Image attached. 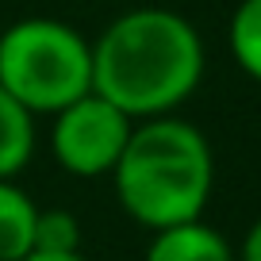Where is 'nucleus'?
I'll use <instances>...</instances> for the list:
<instances>
[{"label":"nucleus","mask_w":261,"mask_h":261,"mask_svg":"<svg viewBox=\"0 0 261 261\" xmlns=\"http://www.w3.org/2000/svg\"><path fill=\"white\" fill-rule=\"evenodd\" d=\"M204 81V39L173 8H130L92 39V92L130 119L173 115Z\"/></svg>","instance_id":"nucleus-1"},{"label":"nucleus","mask_w":261,"mask_h":261,"mask_svg":"<svg viewBox=\"0 0 261 261\" xmlns=\"http://www.w3.org/2000/svg\"><path fill=\"white\" fill-rule=\"evenodd\" d=\"M119 207L146 230L204 219L215 188V158L204 130L177 115L139 119L108 173Z\"/></svg>","instance_id":"nucleus-2"},{"label":"nucleus","mask_w":261,"mask_h":261,"mask_svg":"<svg viewBox=\"0 0 261 261\" xmlns=\"http://www.w3.org/2000/svg\"><path fill=\"white\" fill-rule=\"evenodd\" d=\"M0 89L31 115H54L92 92V42L62 19L31 16L0 35Z\"/></svg>","instance_id":"nucleus-3"},{"label":"nucleus","mask_w":261,"mask_h":261,"mask_svg":"<svg viewBox=\"0 0 261 261\" xmlns=\"http://www.w3.org/2000/svg\"><path fill=\"white\" fill-rule=\"evenodd\" d=\"M135 123L123 108L104 100L100 92H85L73 104L54 112L50 150L58 165L73 177H108L127 146Z\"/></svg>","instance_id":"nucleus-4"},{"label":"nucleus","mask_w":261,"mask_h":261,"mask_svg":"<svg viewBox=\"0 0 261 261\" xmlns=\"http://www.w3.org/2000/svg\"><path fill=\"white\" fill-rule=\"evenodd\" d=\"M142 261H238V257L234 246L215 227H207L204 219H188L154 230Z\"/></svg>","instance_id":"nucleus-5"},{"label":"nucleus","mask_w":261,"mask_h":261,"mask_svg":"<svg viewBox=\"0 0 261 261\" xmlns=\"http://www.w3.org/2000/svg\"><path fill=\"white\" fill-rule=\"evenodd\" d=\"M39 204L16 185L0 180V261H19L35 250Z\"/></svg>","instance_id":"nucleus-6"},{"label":"nucleus","mask_w":261,"mask_h":261,"mask_svg":"<svg viewBox=\"0 0 261 261\" xmlns=\"http://www.w3.org/2000/svg\"><path fill=\"white\" fill-rule=\"evenodd\" d=\"M35 158V115L0 89V180H12Z\"/></svg>","instance_id":"nucleus-7"},{"label":"nucleus","mask_w":261,"mask_h":261,"mask_svg":"<svg viewBox=\"0 0 261 261\" xmlns=\"http://www.w3.org/2000/svg\"><path fill=\"white\" fill-rule=\"evenodd\" d=\"M227 42L238 69L261 85V0H242L230 16Z\"/></svg>","instance_id":"nucleus-8"},{"label":"nucleus","mask_w":261,"mask_h":261,"mask_svg":"<svg viewBox=\"0 0 261 261\" xmlns=\"http://www.w3.org/2000/svg\"><path fill=\"white\" fill-rule=\"evenodd\" d=\"M35 250L46 253H77L81 250V223L65 207H39L35 219Z\"/></svg>","instance_id":"nucleus-9"},{"label":"nucleus","mask_w":261,"mask_h":261,"mask_svg":"<svg viewBox=\"0 0 261 261\" xmlns=\"http://www.w3.org/2000/svg\"><path fill=\"white\" fill-rule=\"evenodd\" d=\"M234 257L238 261H261V215L250 223V230H246L242 246L234 250Z\"/></svg>","instance_id":"nucleus-10"},{"label":"nucleus","mask_w":261,"mask_h":261,"mask_svg":"<svg viewBox=\"0 0 261 261\" xmlns=\"http://www.w3.org/2000/svg\"><path fill=\"white\" fill-rule=\"evenodd\" d=\"M19 261H89L81 250L77 253H46V250H31L27 257H19Z\"/></svg>","instance_id":"nucleus-11"}]
</instances>
